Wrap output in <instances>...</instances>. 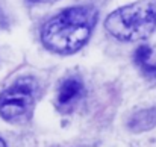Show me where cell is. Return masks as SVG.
<instances>
[{"mask_svg": "<svg viewBox=\"0 0 156 147\" xmlns=\"http://www.w3.org/2000/svg\"><path fill=\"white\" fill-rule=\"evenodd\" d=\"M97 21V11L91 6H73L50 18L43 30V44L55 53H74L90 38Z\"/></svg>", "mask_w": 156, "mask_h": 147, "instance_id": "1", "label": "cell"}, {"mask_svg": "<svg viewBox=\"0 0 156 147\" xmlns=\"http://www.w3.org/2000/svg\"><path fill=\"white\" fill-rule=\"evenodd\" d=\"M105 29L120 41L149 38L156 29V0H138L108 15Z\"/></svg>", "mask_w": 156, "mask_h": 147, "instance_id": "2", "label": "cell"}, {"mask_svg": "<svg viewBox=\"0 0 156 147\" xmlns=\"http://www.w3.org/2000/svg\"><path fill=\"white\" fill-rule=\"evenodd\" d=\"M35 81L32 77L18 79L0 94V115L6 120L23 117L34 103Z\"/></svg>", "mask_w": 156, "mask_h": 147, "instance_id": "3", "label": "cell"}, {"mask_svg": "<svg viewBox=\"0 0 156 147\" xmlns=\"http://www.w3.org/2000/svg\"><path fill=\"white\" fill-rule=\"evenodd\" d=\"M83 93V85L79 79H67L61 84L59 87V91H58V103L61 108H65V106H70L73 105L77 99L82 96Z\"/></svg>", "mask_w": 156, "mask_h": 147, "instance_id": "4", "label": "cell"}, {"mask_svg": "<svg viewBox=\"0 0 156 147\" xmlns=\"http://www.w3.org/2000/svg\"><path fill=\"white\" fill-rule=\"evenodd\" d=\"M135 62L141 68V71L149 76L156 77V59L153 56V50L149 46H141L135 52Z\"/></svg>", "mask_w": 156, "mask_h": 147, "instance_id": "5", "label": "cell"}, {"mask_svg": "<svg viewBox=\"0 0 156 147\" xmlns=\"http://www.w3.org/2000/svg\"><path fill=\"white\" fill-rule=\"evenodd\" d=\"M155 124H156V106L138 111L129 121V127L133 132H141V131L152 129Z\"/></svg>", "mask_w": 156, "mask_h": 147, "instance_id": "6", "label": "cell"}, {"mask_svg": "<svg viewBox=\"0 0 156 147\" xmlns=\"http://www.w3.org/2000/svg\"><path fill=\"white\" fill-rule=\"evenodd\" d=\"M8 26V18H6V15L3 14V11L0 9V29L2 27H6Z\"/></svg>", "mask_w": 156, "mask_h": 147, "instance_id": "7", "label": "cell"}, {"mask_svg": "<svg viewBox=\"0 0 156 147\" xmlns=\"http://www.w3.org/2000/svg\"><path fill=\"white\" fill-rule=\"evenodd\" d=\"M29 2H34V3H50V2H56V0H29Z\"/></svg>", "mask_w": 156, "mask_h": 147, "instance_id": "8", "label": "cell"}, {"mask_svg": "<svg viewBox=\"0 0 156 147\" xmlns=\"http://www.w3.org/2000/svg\"><path fill=\"white\" fill-rule=\"evenodd\" d=\"M0 147H6V144H5V141H3V140H0Z\"/></svg>", "mask_w": 156, "mask_h": 147, "instance_id": "9", "label": "cell"}]
</instances>
